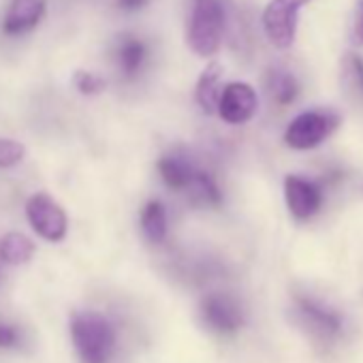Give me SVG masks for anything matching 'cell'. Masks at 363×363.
Masks as SVG:
<instances>
[{
  "label": "cell",
  "mask_w": 363,
  "mask_h": 363,
  "mask_svg": "<svg viewBox=\"0 0 363 363\" xmlns=\"http://www.w3.org/2000/svg\"><path fill=\"white\" fill-rule=\"evenodd\" d=\"M71 337L84 363H107L116 346L111 323L99 312H82L71 323Z\"/></svg>",
  "instance_id": "obj_1"
},
{
  "label": "cell",
  "mask_w": 363,
  "mask_h": 363,
  "mask_svg": "<svg viewBox=\"0 0 363 363\" xmlns=\"http://www.w3.org/2000/svg\"><path fill=\"white\" fill-rule=\"evenodd\" d=\"M225 33V11L220 0H195L191 24H189V45L201 58H212L223 43Z\"/></svg>",
  "instance_id": "obj_2"
},
{
  "label": "cell",
  "mask_w": 363,
  "mask_h": 363,
  "mask_svg": "<svg viewBox=\"0 0 363 363\" xmlns=\"http://www.w3.org/2000/svg\"><path fill=\"white\" fill-rule=\"evenodd\" d=\"M310 0H269L263 11V28L278 50H289L297 35V16Z\"/></svg>",
  "instance_id": "obj_3"
},
{
  "label": "cell",
  "mask_w": 363,
  "mask_h": 363,
  "mask_svg": "<svg viewBox=\"0 0 363 363\" xmlns=\"http://www.w3.org/2000/svg\"><path fill=\"white\" fill-rule=\"evenodd\" d=\"M26 218L35 233L48 242H62L69 229V218L60 203L45 193L33 195L26 203Z\"/></svg>",
  "instance_id": "obj_4"
},
{
  "label": "cell",
  "mask_w": 363,
  "mask_h": 363,
  "mask_svg": "<svg viewBox=\"0 0 363 363\" xmlns=\"http://www.w3.org/2000/svg\"><path fill=\"white\" fill-rule=\"evenodd\" d=\"M337 116L329 111H306L289 124L284 141L293 150L316 147L337 128Z\"/></svg>",
  "instance_id": "obj_5"
},
{
  "label": "cell",
  "mask_w": 363,
  "mask_h": 363,
  "mask_svg": "<svg viewBox=\"0 0 363 363\" xmlns=\"http://www.w3.org/2000/svg\"><path fill=\"white\" fill-rule=\"evenodd\" d=\"M257 107L259 99L255 88L244 82H233L223 88L216 111L229 124H244L257 113Z\"/></svg>",
  "instance_id": "obj_6"
},
{
  "label": "cell",
  "mask_w": 363,
  "mask_h": 363,
  "mask_svg": "<svg viewBox=\"0 0 363 363\" xmlns=\"http://www.w3.org/2000/svg\"><path fill=\"white\" fill-rule=\"evenodd\" d=\"M284 195L291 214L299 220L314 216L320 208V191L308 179L289 175L284 179Z\"/></svg>",
  "instance_id": "obj_7"
},
{
  "label": "cell",
  "mask_w": 363,
  "mask_h": 363,
  "mask_svg": "<svg viewBox=\"0 0 363 363\" xmlns=\"http://www.w3.org/2000/svg\"><path fill=\"white\" fill-rule=\"evenodd\" d=\"M203 318L206 323L223 333H231L242 327L244 314L240 306L227 295H210L203 299Z\"/></svg>",
  "instance_id": "obj_8"
},
{
  "label": "cell",
  "mask_w": 363,
  "mask_h": 363,
  "mask_svg": "<svg viewBox=\"0 0 363 363\" xmlns=\"http://www.w3.org/2000/svg\"><path fill=\"white\" fill-rule=\"evenodd\" d=\"M45 16V0H11L9 11L3 22L7 35H24L37 28Z\"/></svg>",
  "instance_id": "obj_9"
},
{
  "label": "cell",
  "mask_w": 363,
  "mask_h": 363,
  "mask_svg": "<svg viewBox=\"0 0 363 363\" xmlns=\"http://www.w3.org/2000/svg\"><path fill=\"white\" fill-rule=\"evenodd\" d=\"M220 79H223V65L214 60L203 69V73H201V77L197 82L195 96H197L199 107L206 113H214L218 109V99H220V92H223Z\"/></svg>",
  "instance_id": "obj_10"
},
{
  "label": "cell",
  "mask_w": 363,
  "mask_h": 363,
  "mask_svg": "<svg viewBox=\"0 0 363 363\" xmlns=\"http://www.w3.org/2000/svg\"><path fill=\"white\" fill-rule=\"evenodd\" d=\"M195 167L182 156H164L158 162V173L171 191H186L195 175Z\"/></svg>",
  "instance_id": "obj_11"
},
{
  "label": "cell",
  "mask_w": 363,
  "mask_h": 363,
  "mask_svg": "<svg viewBox=\"0 0 363 363\" xmlns=\"http://www.w3.org/2000/svg\"><path fill=\"white\" fill-rule=\"evenodd\" d=\"M35 255V244L24 233H7L0 240V261L7 265H26Z\"/></svg>",
  "instance_id": "obj_12"
},
{
  "label": "cell",
  "mask_w": 363,
  "mask_h": 363,
  "mask_svg": "<svg viewBox=\"0 0 363 363\" xmlns=\"http://www.w3.org/2000/svg\"><path fill=\"white\" fill-rule=\"evenodd\" d=\"M189 197L197 203V206H208V208H216L220 206L223 197H220V191L216 186V182L206 173V171H195L191 184L186 189Z\"/></svg>",
  "instance_id": "obj_13"
},
{
  "label": "cell",
  "mask_w": 363,
  "mask_h": 363,
  "mask_svg": "<svg viewBox=\"0 0 363 363\" xmlns=\"http://www.w3.org/2000/svg\"><path fill=\"white\" fill-rule=\"evenodd\" d=\"M299 312L306 316V320L320 333L333 335L340 331V316L333 314L331 310H325L323 306L310 301V299H299Z\"/></svg>",
  "instance_id": "obj_14"
},
{
  "label": "cell",
  "mask_w": 363,
  "mask_h": 363,
  "mask_svg": "<svg viewBox=\"0 0 363 363\" xmlns=\"http://www.w3.org/2000/svg\"><path fill=\"white\" fill-rule=\"evenodd\" d=\"M141 231L154 244H160L164 240V235H167V214H164L162 203L150 201L143 208V212H141Z\"/></svg>",
  "instance_id": "obj_15"
},
{
  "label": "cell",
  "mask_w": 363,
  "mask_h": 363,
  "mask_svg": "<svg viewBox=\"0 0 363 363\" xmlns=\"http://www.w3.org/2000/svg\"><path fill=\"white\" fill-rule=\"evenodd\" d=\"M145 60V45L139 39L126 37L122 45L118 48V65L120 71L128 77H133Z\"/></svg>",
  "instance_id": "obj_16"
},
{
  "label": "cell",
  "mask_w": 363,
  "mask_h": 363,
  "mask_svg": "<svg viewBox=\"0 0 363 363\" xmlns=\"http://www.w3.org/2000/svg\"><path fill=\"white\" fill-rule=\"evenodd\" d=\"M269 90H272L274 99L280 105L293 103L295 96L299 94L297 79L291 73H286V71H272V75H269Z\"/></svg>",
  "instance_id": "obj_17"
},
{
  "label": "cell",
  "mask_w": 363,
  "mask_h": 363,
  "mask_svg": "<svg viewBox=\"0 0 363 363\" xmlns=\"http://www.w3.org/2000/svg\"><path fill=\"white\" fill-rule=\"evenodd\" d=\"M344 82L354 96L363 99V60L359 56H348L344 60Z\"/></svg>",
  "instance_id": "obj_18"
},
{
  "label": "cell",
  "mask_w": 363,
  "mask_h": 363,
  "mask_svg": "<svg viewBox=\"0 0 363 363\" xmlns=\"http://www.w3.org/2000/svg\"><path fill=\"white\" fill-rule=\"evenodd\" d=\"M26 156V147L24 143L16 141V139H5L0 137V169H9L16 167L18 162H22Z\"/></svg>",
  "instance_id": "obj_19"
},
{
  "label": "cell",
  "mask_w": 363,
  "mask_h": 363,
  "mask_svg": "<svg viewBox=\"0 0 363 363\" xmlns=\"http://www.w3.org/2000/svg\"><path fill=\"white\" fill-rule=\"evenodd\" d=\"M75 88L86 94V96H94V94H101L105 90V79L99 77L96 73H90V71H77L75 73Z\"/></svg>",
  "instance_id": "obj_20"
},
{
  "label": "cell",
  "mask_w": 363,
  "mask_h": 363,
  "mask_svg": "<svg viewBox=\"0 0 363 363\" xmlns=\"http://www.w3.org/2000/svg\"><path fill=\"white\" fill-rule=\"evenodd\" d=\"M18 342H20V331L13 325L0 320V348H13L18 346Z\"/></svg>",
  "instance_id": "obj_21"
},
{
  "label": "cell",
  "mask_w": 363,
  "mask_h": 363,
  "mask_svg": "<svg viewBox=\"0 0 363 363\" xmlns=\"http://www.w3.org/2000/svg\"><path fill=\"white\" fill-rule=\"evenodd\" d=\"M352 41L357 45H363V0L354 5V16H352Z\"/></svg>",
  "instance_id": "obj_22"
},
{
  "label": "cell",
  "mask_w": 363,
  "mask_h": 363,
  "mask_svg": "<svg viewBox=\"0 0 363 363\" xmlns=\"http://www.w3.org/2000/svg\"><path fill=\"white\" fill-rule=\"evenodd\" d=\"M118 3H120L122 9H139L145 0H118Z\"/></svg>",
  "instance_id": "obj_23"
}]
</instances>
